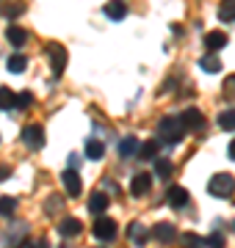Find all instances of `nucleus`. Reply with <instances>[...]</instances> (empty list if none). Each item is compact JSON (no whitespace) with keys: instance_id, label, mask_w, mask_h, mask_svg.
Here are the masks:
<instances>
[{"instance_id":"nucleus-12","label":"nucleus","mask_w":235,"mask_h":248,"mask_svg":"<svg viewBox=\"0 0 235 248\" xmlns=\"http://www.w3.org/2000/svg\"><path fill=\"white\" fill-rule=\"evenodd\" d=\"M166 202H169V207H174V210H180V207H185L188 204V190L180 185L169 187V193H166Z\"/></svg>"},{"instance_id":"nucleus-8","label":"nucleus","mask_w":235,"mask_h":248,"mask_svg":"<svg viewBox=\"0 0 235 248\" xmlns=\"http://www.w3.org/2000/svg\"><path fill=\"white\" fill-rule=\"evenodd\" d=\"M94 237L102 240V243H111V240L117 237V223L111 221V218H102V215H97V221H94Z\"/></svg>"},{"instance_id":"nucleus-36","label":"nucleus","mask_w":235,"mask_h":248,"mask_svg":"<svg viewBox=\"0 0 235 248\" xmlns=\"http://www.w3.org/2000/svg\"><path fill=\"white\" fill-rule=\"evenodd\" d=\"M34 246H36V248H50V246H47V240H36Z\"/></svg>"},{"instance_id":"nucleus-18","label":"nucleus","mask_w":235,"mask_h":248,"mask_svg":"<svg viewBox=\"0 0 235 248\" xmlns=\"http://www.w3.org/2000/svg\"><path fill=\"white\" fill-rule=\"evenodd\" d=\"M133 155H138V138L127 135V138L119 141V157H133Z\"/></svg>"},{"instance_id":"nucleus-16","label":"nucleus","mask_w":235,"mask_h":248,"mask_svg":"<svg viewBox=\"0 0 235 248\" xmlns=\"http://www.w3.org/2000/svg\"><path fill=\"white\" fill-rule=\"evenodd\" d=\"M158 152H161V141H158V138H150V141L138 143V157H141V160L158 157Z\"/></svg>"},{"instance_id":"nucleus-31","label":"nucleus","mask_w":235,"mask_h":248,"mask_svg":"<svg viewBox=\"0 0 235 248\" xmlns=\"http://www.w3.org/2000/svg\"><path fill=\"white\" fill-rule=\"evenodd\" d=\"M224 97H227V99L235 97V75H230V78L224 80Z\"/></svg>"},{"instance_id":"nucleus-9","label":"nucleus","mask_w":235,"mask_h":248,"mask_svg":"<svg viewBox=\"0 0 235 248\" xmlns=\"http://www.w3.org/2000/svg\"><path fill=\"white\" fill-rule=\"evenodd\" d=\"M158 243H163V246H169V243H174V237H177V229H174L172 223H166V221H161V223H155L152 226V232H150Z\"/></svg>"},{"instance_id":"nucleus-32","label":"nucleus","mask_w":235,"mask_h":248,"mask_svg":"<svg viewBox=\"0 0 235 248\" xmlns=\"http://www.w3.org/2000/svg\"><path fill=\"white\" fill-rule=\"evenodd\" d=\"M22 11H25V6H22V3H11L9 9H6V17H19V14H22Z\"/></svg>"},{"instance_id":"nucleus-23","label":"nucleus","mask_w":235,"mask_h":248,"mask_svg":"<svg viewBox=\"0 0 235 248\" xmlns=\"http://www.w3.org/2000/svg\"><path fill=\"white\" fill-rule=\"evenodd\" d=\"M14 102H17V94L9 86H0V110H14Z\"/></svg>"},{"instance_id":"nucleus-21","label":"nucleus","mask_w":235,"mask_h":248,"mask_svg":"<svg viewBox=\"0 0 235 248\" xmlns=\"http://www.w3.org/2000/svg\"><path fill=\"white\" fill-rule=\"evenodd\" d=\"M6 39H9V45L22 47V45L28 42V31H22L19 25H9V31H6Z\"/></svg>"},{"instance_id":"nucleus-4","label":"nucleus","mask_w":235,"mask_h":248,"mask_svg":"<svg viewBox=\"0 0 235 248\" xmlns=\"http://www.w3.org/2000/svg\"><path fill=\"white\" fill-rule=\"evenodd\" d=\"M180 124L185 133H202L205 130V116H202V110H197V108H185L180 113Z\"/></svg>"},{"instance_id":"nucleus-37","label":"nucleus","mask_w":235,"mask_h":248,"mask_svg":"<svg viewBox=\"0 0 235 248\" xmlns=\"http://www.w3.org/2000/svg\"><path fill=\"white\" fill-rule=\"evenodd\" d=\"M17 248H36V246H28V243H22V246H17Z\"/></svg>"},{"instance_id":"nucleus-28","label":"nucleus","mask_w":235,"mask_h":248,"mask_svg":"<svg viewBox=\"0 0 235 248\" xmlns=\"http://www.w3.org/2000/svg\"><path fill=\"white\" fill-rule=\"evenodd\" d=\"M155 174H158V177L161 179H169L172 177V160H158V163H155Z\"/></svg>"},{"instance_id":"nucleus-7","label":"nucleus","mask_w":235,"mask_h":248,"mask_svg":"<svg viewBox=\"0 0 235 248\" xmlns=\"http://www.w3.org/2000/svg\"><path fill=\"white\" fill-rule=\"evenodd\" d=\"M25 232H28V223H11L9 229L3 232V246L6 248H17L25 243Z\"/></svg>"},{"instance_id":"nucleus-13","label":"nucleus","mask_w":235,"mask_h":248,"mask_svg":"<svg viewBox=\"0 0 235 248\" xmlns=\"http://www.w3.org/2000/svg\"><path fill=\"white\" fill-rule=\"evenodd\" d=\"M83 232V223L78 221V218H64L61 223H58V234L61 237H78Z\"/></svg>"},{"instance_id":"nucleus-3","label":"nucleus","mask_w":235,"mask_h":248,"mask_svg":"<svg viewBox=\"0 0 235 248\" xmlns=\"http://www.w3.org/2000/svg\"><path fill=\"white\" fill-rule=\"evenodd\" d=\"M45 53H47V61H50V69H53V75L58 78V75L67 69V58H69V55H67V50H64L58 42H50V45L45 47Z\"/></svg>"},{"instance_id":"nucleus-14","label":"nucleus","mask_w":235,"mask_h":248,"mask_svg":"<svg viewBox=\"0 0 235 248\" xmlns=\"http://www.w3.org/2000/svg\"><path fill=\"white\" fill-rule=\"evenodd\" d=\"M199 69L208 72V75H218V72H221V58H218L216 53L202 55V58H199Z\"/></svg>"},{"instance_id":"nucleus-1","label":"nucleus","mask_w":235,"mask_h":248,"mask_svg":"<svg viewBox=\"0 0 235 248\" xmlns=\"http://www.w3.org/2000/svg\"><path fill=\"white\" fill-rule=\"evenodd\" d=\"M183 138H185V130H183L180 119H174V116L161 119V124H158V141L166 143V146H177Z\"/></svg>"},{"instance_id":"nucleus-24","label":"nucleus","mask_w":235,"mask_h":248,"mask_svg":"<svg viewBox=\"0 0 235 248\" xmlns=\"http://www.w3.org/2000/svg\"><path fill=\"white\" fill-rule=\"evenodd\" d=\"M218 19H221V22H235V0H221V6H218Z\"/></svg>"},{"instance_id":"nucleus-33","label":"nucleus","mask_w":235,"mask_h":248,"mask_svg":"<svg viewBox=\"0 0 235 248\" xmlns=\"http://www.w3.org/2000/svg\"><path fill=\"white\" fill-rule=\"evenodd\" d=\"M64 202V196H53L50 202H47V215H55V210H58V204Z\"/></svg>"},{"instance_id":"nucleus-5","label":"nucleus","mask_w":235,"mask_h":248,"mask_svg":"<svg viewBox=\"0 0 235 248\" xmlns=\"http://www.w3.org/2000/svg\"><path fill=\"white\" fill-rule=\"evenodd\" d=\"M22 141H25L28 149L39 152L45 146V130H42V124H28L25 130H22Z\"/></svg>"},{"instance_id":"nucleus-25","label":"nucleus","mask_w":235,"mask_h":248,"mask_svg":"<svg viewBox=\"0 0 235 248\" xmlns=\"http://www.w3.org/2000/svg\"><path fill=\"white\" fill-rule=\"evenodd\" d=\"M177 237H180L183 248H202L205 246V240L199 237V234H194V232H183V234H177Z\"/></svg>"},{"instance_id":"nucleus-17","label":"nucleus","mask_w":235,"mask_h":248,"mask_svg":"<svg viewBox=\"0 0 235 248\" xmlns=\"http://www.w3.org/2000/svg\"><path fill=\"white\" fill-rule=\"evenodd\" d=\"M147 234H150V229L141 226V223H130L127 226V237L133 240V246H147Z\"/></svg>"},{"instance_id":"nucleus-11","label":"nucleus","mask_w":235,"mask_h":248,"mask_svg":"<svg viewBox=\"0 0 235 248\" xmlns=\"http://www.w3.org/2000/svg\"><path fill=\"white\" fill-rule=\"evenodd\" d=\"M150 190H152V177H150V174H138V177L130 182V193L136 196V199L147 196Z\"/></svg>"},{"instance_id":"nucleus-26","label":"nucleus","mask_w":235,"mask_h":248,"mask_svg":"<svg viewBox=\"0 0 235 248\" xmlns=\"http://www.w3.org/2000/svg\"><path fill=\"white\" fill-rule=\"evenodd\" d=\"M14 213H17V199L14 196H0V215L11 218Z\"/></svg>"},{"instance_id":"nucleus-19","label":"nucleus","mask_w":235,"mask_h":248,"mask_svg":"<svg viewBox=\"0 0 235 248\" xmlns=\"http://www.w3.org/2000/svg\"><path fill=\"white\" fill-rule=\"evenodd\" d=\"M108 210V196L105 193H91V199H89V213H94V215H102Z\"/></svg>"},{"instance_id":"nucleus-29","label":"nucleus","mask_w":235,"mask_h":248,"mask_svg":"<svg viewBox=\"0 0 235 248\" xmlns=\"http://www.w3.org/2000/svg\"><path fill=\"white\" fill-rule=\"evenodd\" d=\"M34 105V94H31V91H22V94H17V102H14V108H22V110H25V108H31Z\"/></svg>"},{"instance_id":"nucleus-15","label":"nucleus","mask_w":235,"mask_h":248,"mask_svg":"<svg viewBox=\"0 0 235 248\" xmlns=\"http://www.w3.org/2000/svg\"><path fill=\"white\" fill-rule=\"evenodd\" d=\"M205 47H208V53H218L221 47H227V33H221V31H210V33L205 36Z\"/></svg>"},{"instance_id":"nucleus-22","label":"nucleus","mask_w":235,"mask_h":248,"mask_svg":"<svg viewBox=\"0 0 235 248\" xmlns=\"http://www.w3.org/2000/svg\"><path fill=\"white\" fill-rule=\"evenodd\" d=\"M6 69H9L11 75H19V72H25V69H28V58H25L22 53L9 55V61H6Z\"/></svg>"},{"instance_id":"nucleus-10","label":"nucleus","mask_w":235,"mask_h":248,"mask_svg":"<svg viewBox=\"0 0 235 248\" xmlns=\"http://www.w3.org/2000/svg\"><path fill=\"white\" fill-rule=\"evenodd\" d=\"M102 14H105L108 19H114V22H122V19L127 17L125 0H108V3H105V9H102Z\"/></svg>"},{"instance_id":"nucleus-6","label":"nucleus","mask_w":235,"mask_h":248,"mask_svg":"<svg viewBox=\"0 0 235 248\" xmlns=\"http://www.w3.org/2000/svg\"><path fill=\"white\" fill-rule=\"evenodd\" d=\"M61 185H64V190H67V196H69V199H78V196H81V190H83L81 174H78L75 169H64Z\"/></svg>"},{"instance_id":"nucleus-34","label":"nucleus","mask_w":235,"mask_h":248,"mask_svg":"<svg viewBox=\"0 0 235 248\" xmlns=\"http://www.w3.org/2000/svg\"><path fill=\"white\" fill-rule=\"evenodd\" d=\"M9 177H11V169L9 166H0V182H6Z\"/></svg>"},{"instance_id":"nucleus-20","label":"nucleus","mask_w":235,"mask_h":248,"mask_svg":"<svg viewBox=\"0 0 235 248\" xmlns=\"http://www.w3.org/2000/svg\"><path fill=\"white\" fill-rule=\"evenodd\" d=\"M83 155H86L89 160H102V155H105V146H102V141L91 138V141H86V146H83Z\"/></svg>"},{"instance_id":"nucleus-27","label":"nucleus","mask_w":235,"mask_h":248,"mask_svg":"<svg viewBox=\"0 0 235 248\" xmlns=\"http://www.w3.org/2000/svg\"><path fill=\"white\" fill-rule=\"evenodd\" d=\"M218 127L221 130H235V110H224V113H218Z\"/></svg>"},{"instance_id":"nucleus-35","label":"nucleus","mask_w":235,"mask_h":248,"mask_svg":"<svg viewBox=\"0 0 235 248\" xmlns=\"http://www.w3.org/2000/svg\"><path fill=\"white\" fill-rule=\"evenodd\" d=\"M227 155H230V160H235V141H230V149H227Z\"/></svg>"},{"instance_id":"nucleus-30","label":"nucleus","mask_w":235,"mask_h":248,"mask_svg":"<svg viewBox=\"0 0 235 248\" xmlns=\"http://www.w3.org/2000/svg\"><path fill=\"white\" fill-rule=\"evenodd\" d=\"M205 246H208V248H224V234H221V232H213V234H208Z\"/></svg>"},{"instance_id":"nucleus-2","label":"nucleus","mask_w":235,"mask_h":248,"mask_svg":"<svg viewBox=\"0 0 235 248\" xmlns=\"http://www.w3.org/2000/svg\"><path fill=\"white\" fill-rule=\"evenodd\" d=\"M235 190V179L230 177V174H213L208 182V193L213 196V199H230Z\"/></svg>"}]
</instances>
